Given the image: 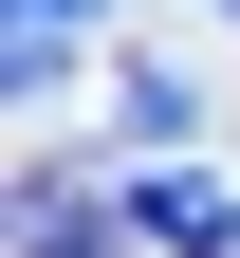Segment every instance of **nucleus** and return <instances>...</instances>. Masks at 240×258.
<instances>
[{
	"label": "nucleus",
	"instance_id": "f257e3e1",
	"mask_svg": "<svg viewBox=\"0 0 240 258\" xmlns=\"http://www.w3.org/2000/svg\"><path fill=\"white\" fill-rule=\"evenodd\" d=\"M129 240H166V258H240V184H222V166H185V148H148Z\"/></svg>",
	"mask_w": 240,
	"mask_h": 258
},
{
	"label": "nucleus",
	"instance_id": "f03ea898",
	"mask_svg": "<svg viewBox=\"0 0 240 258\" xmlns=\"http://www.w3.org/2000/svg\"><path fill=\"white\" fill-rule=\"evenodd\" d=\"M92 19H111V0H19V92H56V74H74V37H92Z\"/></svg>",
	"mask_w": 240,
	"mask_h": 258
},
{
	"label": "nucleus",
	"instance_id": "7ed1b4c3",
	"mask_svg": "<svg viewBox=\"0 0 240 258\" xmlns=\"http://www.w3.org/2000/svg\"><path fill=\"white\" fill-rule=\"evenodd\" d=\"M111 111H129V148H185V129H203V92H185V74H129Z\"/></svg>",
	"mask_w": 240,
	"mask_h": 258
},
{
	"label": "nucleus",
	"instance_id": "20e7f679",
	"mask_svg": "<svg viewBox=\"0 0 240 258\" xmlns=\"http://www.w3.org/2000/svg\"><path fill=\"white\" fill-rule=\"evenodd\" d=\"M203 19H240V0H203Z\"/></svg>",
	"mask_w": 240,
	"mask_h": 258
},
{
	"label": "nucleus",
	"instance_id": "39448f33",
	"mask_svg": "<svg viewBox=\"0 0 240 258\" xmlns=\"http://www.w3.org/2000/svg\"><path fill=\"white\" fill-rule=\"evenodd\" d=\"M37 258H56V240H37Z\"/></svg>",
	"mask_w": 240,
	"mask_h": 258
}]
</instances>
